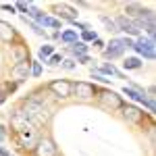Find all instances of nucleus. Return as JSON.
Instances as JSON below:
<instances>
[{
	"label": "nucleus",
	"mask_w": 156,
	"mask_h": 156,
	"mask_svg": "<svg viewBox=\"0 0 156 156\" xmlns=\"http://www.w3.org/2000/svg\"><path fill=\"white\" fill-rule=\"evenodd\" d=\"M100 100H102V104H106V106H110V108H121L123 106L121 96H117L115 92H108V90L100 94Z\"/></svg>",
	"instance_id": "0eeeda50"
},
{
	"label": "nucleus",
	"mask_w": 156,
	"mask_h": 156,
	"mask_svg": "<svg viewBox=\"0 0 156 156\" xmlns=\"http://www.w3.org/2000/svg\"><path fill=\"white\" fill-rule=\"evenodd\" d=\"M71 48H73V52H77V54H83L85 50H87V46H85L83 42H75Z\"/></svg>",
	"instance_id": "f3484780"
},
{
	"label": "nucleus",
	"mask_w": 156,
	"mask_h": 156,
	"mask_svg": "<svg viewBox=\"0 0 156 156\" xmlns=\"http://www.w3.org/2000/svg\"><path fill=\"white\" fill-rule=\"evenodd\" d=\"M115 27H117V31H125L129 36H140V27L133 23V21H129L127 17H119L115 21Z\"/></svg>",
	"instance_id": "f03ea898"
},
{
	"label": "nucleus",
	"mask_w": 156,
	"mask_h": 156,
	"mask_svg": "<svg viewBox=\"0 0 156 156\" xmlns=\"http://www.w3.org/2000/svg\"><path fill=\"white\" fill-rule=\"evenodd\" d=\"M100 71L106 73V75H121V73L117 71V69H115L112 65H102V67H100Z\"/></svg>",
	"instance_id": "dca6fc26"
},
{
	"label": "nucleus",
	"mask_w": 156,
	"mask_h": 156,
	"mask_svg": "<svg viewBox=\"0 0 156 156\" xmlns=\"http://www.w3.org/2000/svg\"><path fill=\"white\" fill-rule=\"evenodd\" d=\"M100 21L108 27V31H117V27H115V21H110L108 17H100Z\"/></svg>",
	"instance_id": "412c9836"
},
{
	"label": "nucleus",
	"mask_w": 156,
	"mask_h": 156,
	"mask_svg": "<svg viewBox=\"0 0 156 156\" xmlns=\"http://www.w3.org/2000/svg\"><path fill=\"white\" fill-rule=\"evenodd\" d=\"M123 67L127 69V71H133V69H140L142 67V60L135 58V56H131V58H125V62H123Z\"/></svg>",
	"instance_id": "4468645a"
},
{
	"label": "nucleus",
	"mask_w": 156,
	"mask_h": 156,
	"mask_svg": "<svg viewBox=\"0 0 156 156\" xmlns=\"http://www.w3.org/2000/svg\"><path fill=\"white\" fill-rule=\"evenodd\" d=\"M17 135H19V142H21V146L36 144V129H34V127H29V125L21 127V129L17 131Z\"/></svg>",
	"instance_id": "423d86ee"
},
{
	"label": "nucleus",
	"mask_w": 156,
	"mask_h": 156,
	"mask_svg": "<svg viewBox=\"0 0 156 156\" xmlns=\"http://www.w3.org/2000/svg\"><path fill=\"white\" fill-rule=\"evenodd\" d=\"M123 52H125L123 40H112V42L108 44V48L104 50V56H106V58H119Z\"/></svg>",
	"instance_id": "39448f33"
},
{
	"label": "nucleus",
	"mask_w": 156,
	"mask_h": 156,
	"mask_svg": "<svg viewBox=\"0 0 156 156\" xmlns=\"http://www.w3.org/2000/svg\"><path fill=\"white\" fill-rule=\"evenodd\" d=\"M29 25L34 27V31H36L37 36H44V29H40V25H37V23H31V21H29Z\"/></svg>",
	"instance_id": "5701e85b"
},
{
	"label": "nucleus",
	"mask_w": 156,
	"mask_h": 156,
	"mask_svg": "<svg viewBox=\"0 0 156 156\" xmlns=\"http://www.w3.org/2000/svg\"><path fill=\"white\" fill-rule=\"evenodd\" d=\"M133 48L135 52H140L144 58H154V42L152 40H144V37H140L137 42H133Z\"/></svg>",
	"instance_id": "f257e3e1"
},
{
	"label": "nucleus",
	"mask_w": 156,
	"mask_h": 156,
	"mask_svg": "<svg viewBox=\"0 0 156 156\" xmlns=\"http://www.w3.org/2000/svg\"><path fill=\"white\" fill-rule=\"evenodd\" d=\"M60 37H62V42H67V44H75V42H77V34H75L73 29L65 31V34H62Z\"/></svg>",
	"instance_id": "2eb2a0df"
},
{
	"label": "nucleus",
	"mask_w": 156,
	"mask_h": 156,
	"mask_svg": "<svg viewBox=\"0 0 156 156\" xmlns=\"http://www.w3.org/2000/svg\"><path fill=\"white\" fill-rule=\"evenodd\" d=\"M15 37V27H11L9 23H2L0 21V40L2 42H11Z\"/></svg>",
	"instance_id": "f8f14e48"
},
{
	"label": "nucleus",
	"mask_w": 156,
	"mask_h": 156,
	"mask_svg": "<svg viewBox=\"0 0 156 156\" xmlns=\"http://www.w3.org/2000/svg\"><path fill=\"white\" fill-rule=\"evenodd\" d=\"M0 156H11V154H9V152H6L4 148H0Z\"/></svg>",
	"instance_id": "bb28decb"
},
{
	"label": "nucleus",
	"mask_w": 156,
	"mask_h": 156,
	"mask_svg": "<svg viewBox=\"0 0 156 156\" xmlns=\"http://www.w3.org/2000/svg\"><path fill=\"white\" fill-rule=\"evenodd\" d=\"M2 9H4V11H11V12H15V6H12V4H2Z\"/></svg>",
	"instance_id": "393cba45"
},
{
	"label": "nucleus",
	"mask_w": 156,
	"mask_h": 156,
	"mask_svg": "<svg viewBox=\"0 0 156 156\" xmlns=\"http://www.w3.org/2000/svg\"><path fill=\"white\" fill-rule=\"evenodd\" d=\"M11 75L15 77V79H25L27 75H29V62H19V65H15L11 69Z\"/></svg>",
	"instance_id": "1a4fd4ad"
},
{
	"label": "nucleus",
	"mask_w": 156,
	"mask_h": 156,
	"mask_svg": "<svg viewBox=\"0 0 156 156\" xmlns=\"http://www.w3.org/2000/svg\"><path fill=\"white\" fill-rule=\"evenodd\" d=\"M75 92L79 98H92L94 96V85H90L87 81H79V83H75Z\"/></svg>",
	"instance_id": "9d476101"
},
{
	"label": "nucleus",
	"mask_w": 156,
	"mask_h": 156,
	"mask_svg": "<svg viewBox=\"0 0 156 156\" xmlns=\"http://www.w3.org/2000/svg\"><path fill=\"white\" fill-rule=\"evenodd\" d=\"M71 90H73V85L69 83V81H65V79H60V81H52V83H50V92H54L58 98L71 96Z\"/></svg>",
	"instance_id": "7ed1b4c3"
},
{
	"label": "nucleus",
	"mask_w": 156,
	"mask_h": 156,
	"mask_svg": "<svg viewBox=\"0 0 156 156\" xmlns=\"http://www.w3.org/2000/svg\"><path fill=\"white\" fill-rule=\"evenodd\" d=\"M81 37H83V44H85V42H92V40H94V42L98 40L96 31H90V29H87V31H83V36H81Z\"/></svg>",
	"instance_id": "6ab92c4d"
},
{
	"label": "nucleus",
	"mask_w": 156,
	"mask_h": 156,
	"mask_svg": "<svg viewBox=\"0 0 156 156\" xmlns=\"http://www.w3.org/2000/svg\"><path fill=\"white\" fill-rule=\"evenodd\" d=\"M52 50H54V48H52L50 44H48V46H42V48H40V58H46V56H50V54H52Z\"/></svg>",
	"instance_id": "aec40b11"
},
{
	"label": "nucleus",
	"mask_w": 156,
	"mask_h": 156,
	"mask_svg": "<svg viewBox=\"0 0 156 156\" xmlns=\"http://www.w3.org/2000/svg\"><path fill=\"white\" fill-rule=\"evenodd\" d=\"M29 6H31V2H27V4H25V2H17V4H15V9H19L21 12H27Z\"/></svg>",
	"instance_id": "4be33fe9"
},
{
	"label": "nucleus",
	"mask_w": 156,
	"mask_h": 156,
	"mask_svg": "<svg viewBox=\"0 0 156 156\" xmlns=\"http://www.w3.org/2000/svg\"><path fill=\"white\" fill-rule=\"evenodd\" d=\"M36 154L37 156H56V146H54V142L52 140H40V144H37L36 148Z\"/></svg>",
	"instance_id": "20e7f679"
},
{
	"label": "nucleus",
	"mask_w": 156,
	"mask_h": 156,
	"mask_svg": "<svg viewBox=\"0 0 156 156\" xmlns=\"http://www.w3.org/2000/svg\"><path fill=\"white\" fill-rule=\"evenodd\" d=\"M40 25H44V27H50V29H56V27H60V21L58 19H54V17H42L40 19Z\"/></svg>",
	"instance_id": "ddd939ff"
},
{
	"label": "nucleus",
	"mask_w": 156,
	"mask_h": 156,
	"mask_svg": "<svg viewBox=\"0 0 156 156\" xmlns=\"http://www.w3.org/2000/svg\"><path fill=\"white\" fill-rule=\"evenodd\" d=\"M60 62H62V58H60L58 54H54V56L50 58V65H60Z\"/></svg>",
	"instance_id": "b1692460"
},
{
	"label": "nucleus",
	"mask_w": 156,
	"mask_h": 156,
	"mask_svg": "<svg viewBox=\"0 0 156 156\" xmlns=\"http://www.w3.org/2000/svg\"><path fill=\"white\" fill-rule=\"evenodd\" d=\"M4 135H6V131H4V127H0V142L4 140Z\"/></svg>",
	"instance_id": "a878e982"
},
{
	"label": "nucleus",
	"mask_w": 156,
	"mask_h": 156,
	"mask_svg": "<svg viewBox=\"0 0 156 156\" xmlns=\"http://www.w3.org/2000/svg\"><path fill=\"white\" fill-rule=\"evenodd\" d=\"M29 73H31L34 77H40V75H42V65H40L37 60H36V62H31V71H29Z\"/></svg>",
	"instance_id": "a211bd4d"
},
{
	"label": "nucleus",
	"mask_w": 156,
	"mask_h": 156,
	"mask_svg": "<svg viewBox=\"0 0 156 156\" xmlns=\"http://www.w3.org/2000/svg\"><path fill=\"white\" fill-rule=\"evenodd\" d=\"M54 11H56V15H58L60 19H67L71 23H75V19H77V11H73L71 6H67V4H56Z\"/></svg>",
	"instance_id": "6e6552de"
},
{
	"label": "nucleus",
	"mask_w": 156,
	"mask_h": 156,
	"mask_svg": "<svg viewBox=\"0 0 156 156\" xmlns=\"http://www.w3.org/2000/svg\"><path fill=\"white\" fill-rule=\"evenodd\" d=\"M121 108H123V117H125L127 121L140 123V121H142V117H144V115H142V112H140L135 106H121Z\"/></svg>",
	"instance_id": "9b49d317"
}]
</instances>
